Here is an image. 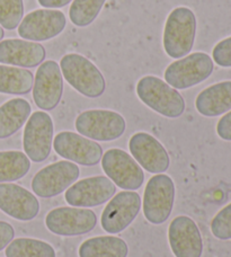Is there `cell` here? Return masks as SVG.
I'll use <instances>...</instances> for the list:
<instances>
[{
	"label": "cell",
	"instance_id": "obj_20",
	"mask_svg": "<svg viewBox=\"0 0 231 257\" xmlns=\"http://www.w3.org/2000/svg\"><path fill=\"white\" fill-rule=\"evenodd\" d=\"M195 107L206 117H215L231 111V81L218 82L202 90L196 97Z\"/></svg>",
	"mask_w": 231,
	"mask_h": 257
},
{
	"label": "cell",
	"instance_id": "obj_32",
	"mask_svg": "<svg viewBox=\"0 0 231 257\" xmlns=\"http://www.w3.org/2000/svg\"><path fill=\"white\" fill-rule=\"evenodd\" d=\"M38 2L44 8H62L70 4L72 0H38Z\"/></svg>",
	"mask_w": 231,
	"mask_h": 257
},
{
	"label": "cell",
	"instance_id": "obj_31",
	"mask_svg": "<svg viewBox=\"0 0 231 257\" xmlns=\"http://www.w3.org/2000/svg\"><path fill=\"white\" fill-rule=\"evenodd\" d=\"M15 236V230L11 223L0 221V251L11 244Z\"/></svg>",
	"mask_w": 231,
	"mask_h": 257
},
{
	"label": "cell",
	"instance_id": "obj_28",
	"mask_svg": "<svg viewBox=\"0 0 231 257\" xmlns=\"http://www.w3.org/2000/svg\"><path fill=\"white\" fill-rule=\"evenodd\" d=\"M211 231L220 240L231 239V203L215 214L211 222Z\"/></svg>",
	"mask_w": 231,
	"mask_h": 257
},
{
	"label": "cell",
	"instance_id": "obj_14",
	"mask_svg": "<svg viewBox=\"0 0 231 257\" xmlns=\"http://www.w3.org/2000/svg\"><path fill=\"white\" fill-rule=\"evenodd\" d=\"M117 192V186L106 176L84 178L72 184L64 194V199L75 208H92L106 203Z\"/></svg>",
	"mask_w": 231,
	"mask_h": 257
},
{
	"label": "cell",
	"instance_id": "obj_13",
	"mask_svg": "<svg viewBox=\"0 0 231 257\" xmlns=\"http://www.w3.org/2000/svg\"><path fill=\"white\" fill-rule=\"evenodd\" d=\"M53 148L62 158L82 166H95L103 157V149L96 141L70 131L58 133L53 140Z\"/></svg>",
	"mask_w": 231,
	"mask_h": 257
},
{
	"label": "cell",
	"instance_id": "obj_22",
	"mask_svg": "<svg viewBox=\"0 0 231 257\" xmlns=\"http://www.w3.org/2000/svg\"><path fill=\"white\" fill-rule=\"evenodd\" d=\"M78 253L79 257H128L129 247L119 237L99 236L85 240Z\"/></svg>",
	"mask_w": 231,
	"mask_h": 257
},
{
	"label": "cell",
	"instance_id": "obj_29",
	"mask_svg": "<svg viewBox=\"0 0 231 257\" xmlns=\"http://www.w3.org/2000/svg\"><path fill=\"white\" fill-rule=\"evenodd\" d=\"M212 57L218 66L223 68L231 67V36L220 41L215 45L212 51Z\"/></svg>",
	"mask_w": 231,
	"mask_h": 257
},
{
	"label": "cell",
	"instance_id": "obj_15",
	"mask_svg": "<svg viewBox=\"0 0 231 257\" xmlns=\"http://www.w3.org/2000/svg\"><path fill=\"white\" fill-rule=\"evenodd\" d=\"M63 94V78L58 62L45 61L38 69L34 79L33 98L39 108L52 111L58 106Z\"/></svg>",
	"mask_w": 231,
	"mask_h": 257
},
{
	"label": "cell",
	"instance_id": "obj_26",
	"mask_svg": "<svg viewBox=\"0 0 231 257\" xmlns=\"http://www.w3.org/2000/svg\"><path fill=\"white\" fill-rule=\"evenodd\" d=\"M106 0H73L69 16L76 26L86 27L94 22Z\"/></svg>",
	"mask_w": 231,
	"mask_h": 257
},
{
	"label": "cell",
	"instance_id": "obj_7",
	"mask_svg": "<svg viewBox=\"0 0 231 257\" xmlns=\"http://www.w3.org/2000/svg\"><path fill=\"white\" fill-rule=\"evenodd\" d=\"M101 167L106 176L122 190H139L145 181L140 165L122 149L113 148L106 151L101 157Z\"/></svg>",
	"mask_w": 231,
	"mask_h": 257
},
{
	"label": "cell",
	"instance_id": "obj_6",
	"mask_svg": "<svg viewBox=\"0 0 231 257\" xmlns=\"http://www.w3.org/2000/svg\"><path fill=\"white\" fill-rule=\"evenodd\" d=\"M175 201V184L165 174H157L147 183L143 194V214L152 224L166 222L172 214Z\"/></svg>",
	"mask_w": 231,
	"mask_h": 257
},
{
	"label": "cell",
	"instance_id": "obj_3",
	"mask_svg": "<svg viewBox=\"0 0 231 257\" xmlns=\"http://www.w3.org/2000/svg\"><path fill=\"white\" fill-rule=\"evenodd\" d=\"M60 69L68 84L81 95L97 98L104 94L106 89L104 76L87 58L77 53L66 54L61 59Z\"/></svg>",
	"mask_w": 231,
	"mask_h": 257
},
{
	"label": "cell",
	"instance_id": "obj_2",
	"mask_svg": "<svg viewBox=\"0 0 231 257\" xmlns=\"http://www.w3.org/2000/svg\"><path fill=\"white\" fill-rule=\"evenodd\" d=\"M196 34V17L187 7H177L169 14L164 30V49L173 59L192 51Z\"/></svg>",
	"mask_w": 231,
	"mask_h": 257
},
{
	"label": "cell",
	"instance_id": "obj_18",
	"mask_svg": "<svg viewBox=\"0 0 231 257\" xmlns=\"http://www.w3.org/2000/svg\"><path fill=\"white\" fill-rule=\"evenodd\" d=\"M0 209L20 221H31L38 217L40 202L24 187L12 183H0Z\"/></svg>",
	"mask_w": 231,
	"mask_h": 257
},
{
	"label": "cell",
	"instance_id": "obj_16",
	"mask_svg": "<svg viewBox=\"0 0 231 257\" xmlns=\"http://www.w3.org/2000/svg\"><path fill=\"white\" fill-rule=\"evenodd\" d=\"M129 148L136 162L147 172L163 174L169 168L170 159L167 150L149 133L138 132L133 135Z\"/></svg>",
	"mask_w": 231,
	"mask_h": 257
},
{
	"label": "cell",
	"instance_id": "obj_10",
	"mask_svg": "<svg viewBox=\"0 0 231 257\" xmlns=\"http://www.w3.org/2000/svg\"><path fill=\"white\" fill-rule=\"evenodd\" d=\"M53 121L48 113L34 112L29 117L23 136V147L32 162L42 163L48 159L53 140Z\"/></svg>",
	"mask_w": 231,
	"mask_h": 257
},
{
	"label": "cell",
	"instance_id": "obj_21",
	"mask_svg": "<svg viewBox=\"0 0 231 257\" xmlns=\"http://www.w3.org/2000/svg\"><path fill=\"white\" fill-rule=\"evenodd\" d=\"M31 104L24 98H13L0 106V139H7L20 130L31 116Z\"/></svg>",
	"mask_w": 231,
	"mask_h": 257
},
{
	"label": "cell",
	"instance_id": "obj_8",
	"mask_svg": "<svg viewBox=\"0 0 231 257\" xmlns=\"http://www.w3.org/2000/svg\"><path fill=\"white\" fill-rule=\"evenodd\" d=\"M97 217L92 210L61 206L51 210L45 217V226L58 236H81L96 227Z\"/></svg>",
	"mask_w": 231,
	"mask_h": 257
},
{
	"label": "cell",
	"instance_id": "obj_11",
	"mask_svg": "<svg viewBox=\"0 0 231 257\" xmlns=\"http://www.w3.org/2000/svg\"><path fill=\"white\" fill-rule=\"evenodd\" d=\"M140 209L141 197L137 192H120L105 206L100 217L101 228L112 235L126 230L137 218Z\"/></svg>",
	"mask_w": 231,
	"mask_h": 257
},
{
	"label": "cell",
	"instance_id": "obj_5",
	"mask_svg": "<svg viewBox=\"0 0 231 257\" xmlns=\"http://www.w3.org/2000/svg\"><path fill=\"white\" fill-rule=\"evenodd\" d=\"M76 128L79 135L95 141H113L121 138L127 128L124 117L108 109H89L77 116Z\"/></svg>",
	"mask_w": 231,
	"mask_h": 257
},
{
	"label": "cell",
	"instance_id": "obj_33",
	"mask_svg": "<svg viewBox=\"0 0 231 257\" xmlns=\"http://www.w3.org/2000/svg\"><path fill=\"white\" fill-rule=\"evenodd\" d=\"M4 36H5V32H4V29L2 26H0V42H2V40L4 39Z\"/></svg>",
	"mask_w": 231,
	"mask_h": 257
},
{
	"label": "cell",
	"instance_id": "obj_30",
	"mask_svg": "<svg viewBox=\"0 0 231 257\" xmlns=\"http://www.w3.org/2000/svg\"><path fill=\"white\" fill-rule=\"evenodd\" d=\"M216 133L222 140L231 141V111L220 118L216 124Z\"/></svg>",
	"mask_w": 231,
	"mask_h": 257
},
{
	"label": "cell",
	"instance_id": "obj_12",
	"mask_svg": "<svg viewBox=\"0 0 231 257\" xmlns=\"http://www.w3.org/2000/svg\"><path fill=\"white\" fill-rule=\"evenodd\" d=\"M64 14L57 9H38L24 17L18 26V34L32 42L48 41L61 34L66 29Z\"/></svg>",
	"mask_w": 231,
	"mask_h": 257
},
{
	"label": "cell",
	"instance_id": "obj_1",
	"mask_svg": "<svg viewBox=\"0 0 231 257\" xmlns=\"http://www.w3.org/2000/svg\"><path fill=\"white\" fill-rule=\"evenodd\" d=\"M137 94L142 103L163 116L177 118L185 111L183 96L158 77H142L137 84Z\"/></svg>",
	"mask_w": 231,
	"mask_h": 257
},
{
	"label": "cell",
	"instance_id": "obj_27",
	"mask_svg": "<svg viewBox=\"0 0 231 257\" xmlns=\"http://www.w3.org/2000/svg\"><path fill=\"white\" fill-rule=\"evenodd\" d=\"M24 16L23 0H0V26L6 30H15Z\"/></svg>",
	"mask_w": 231,
	"mask_h": 257
},
{
	"label": "cell",
	"instance_id": "obj_19",
	"mask_svg": "<svg viewBox=\"0 0 231 257\" xmlns=\"http://www.w3.org/2000/svg\"><path fill=\"white\" fill-rule=\"evenodd\" d=\"M45 57L46 51L42 44L18 39L0 42V62L5 64L33 68L42 64Z\"/></svg>",
	"mask_w": 231,
	"mask_h": 257
},
{
	"label": "cell",
	"instance_id": "obj_17",
	"mask_svg": "<svg viewBox=\"0 0 231 257\" xmlns=\"http://www.w3.org/2000/svg\"><path fill=\"white\" fill-rule=\"evenodd\" d=\"M168 241L175 257H201L203 240L196 222L187 215H178L169 224Z\"/></svg>",
	"mask_w": 231,
	"mask_h": 257
},
{
	"label": "cell",
	"instance_id": "obj_9",
	"mask_svg": "<svg viewBox=\"0 0 231 257\" xmlns=\"http://www.w3.org/2000/svg\"><path fill=\"white\" fill-rule=\"evenodd\" d=\"M80 175V169L69 160L51 164L35 174L32 180V190L43 199L57 196L68 190Z\"/></svg>",
	"mask_w": 231,
	"mask_h": 257
},
{
	"label": "cell",
	"instance_id": "obj_25",
	"mask_svg": "<svg viewBox=\"0 0 231 257\" xmlns=\"http://www.w3.org/2000/svg\"><path fill=\"white\" fill-rule=\"evenodd\" d=\"M7 257H57L49 242L33 238H17L11 241L5 251Z\"/></svg>",
	"mask_w": 231,
	"mask_h": 257
},
{
	"label": "cell",
	"instance_id": "obj_24",
	"mask_svg": "<svg viewBox=\"0 0 231 257\" xmlns=\"http://www.w3.org/2000/svg\"><path fill=\"white\" fill-rule=\"evenodd\" d=\"M31 162L22 151H0V183L15 182L30 172Z\"/></svg>",
	"mask_w": 231,
	"mask_h": 257
},
{
	"label": "cell",
	"instance_id": "obj_23",
	"mask_svg": "<svg viewBox=\"0 0 231 257\" xmlns=\"http://www.w3.org/2000/svg\"><path fill=\"white\" fill-rule=\"evenodd\" d=\"M33 88V73L17 67L0 64V93L11 95L29 94Z\"/></svg>",
	"mask_w": 231,
	"mask_h": 257
},
{
	"label": "cell",
	"instance_id": "obj_4",
	"mask_svg": "<svg viewBox=\"0 0 231 257\" xmlns=\"http://www.w3.org/2000/svg\"><path fill=\"white\" fill-rule=\"evenodd\" d=\"M213 69L209 54L195 52L170 63L165 71V80L175 89H187L207 79Z\"/></svg>",
	"mask_w": 231,
	"mask_h": 257
}]
</instances>
